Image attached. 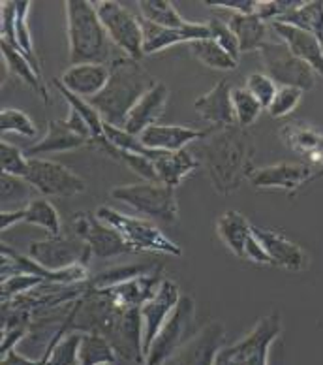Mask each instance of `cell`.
I'll list each match as a JSON object with an SVG mask.
<instances>
[{
  "instance_id": "1",
  "label": "cell",
  "mask_w": 323,
  "mask_h": 365,
  "mask_svg": "<svg viewBox=\"0 0 323 365\" xmlns=\"http://www.w3.org/2000/svg\"><path fill=\"white\" fill-rule=\"evenodd\" d=\"M211 136L201 143L208 178L216 192L231 194L254 173V140L240 126L216 128Z\"/></svg>"
},
{
  "instance_id": "2",
  "label": "cell",
  "mask_w": 323,
  "mask_h": 365,
  "mask_svg": "<svg viewBox=\"0 0 323 365\" xmlns=\"http://www.w3.org/2000/svg\"><path fill=\"white\" fill-rule=\"evenodd\" d=\"M157 83V79L139 66V63L132 58H119L113 63L105 89L89 102L98 110L104 123L122 128L137 100Z\"/></svg>"
},
{
  "instance_id": "3",
  "label": "cell",
  "mask_w": 323,
  "mask_h": 365,
  "mask_svg": "<svg viewBox=\"0 0 323 365\" xmlns=\"http://www.w3.org/2000/svg\"><path fill=\"white\" fill-rule=\"evenodd\" d=\"M66 26H68L70 64H105L111 57V40L100 21L96 6L90 0H68ZM107 66V64H105Z\"/></svg>"
},
{
  "instance_id": "4",
  "label": "cell",
  "mask_w": 323,
  "mask_h": 365,
  "mask_svg": "<svg viewBox=\"0 0 323 365\" xmlns=\"http://www.w3.org/2000/svg\"><path fill=\"white\" fill-rule=\"evenodd\" d=\"M96 217L111 228H115L136 252H158L167 256L183 255V249L169 240L157 225H152L151 220L120 213L110 205H102L96 211Z\"/></svg>"
},
{
  "instance_id": "5",
  "label": "cell",
  "mask_w": 323,
  "mask_h": 365,
  "mask_svg": "<svg viewBox=\"0 0 323 365\" xmlns=\"http://www.w3.org/2000/svg\"><path fill=\"white\" fill-rule=\"evenodd\" d=\"M196 303L194 297L183 294L177 307L158 331L151 349L145 354L143 365H166L171 358H177L184 344L196 335Z\"/></svg>"
},
{
  "instance_id": "6",
  "label": "cell",
  "mask_w": 323,
  "mask_h": 365,
  "mask_svg": "<svg viewBox=\"0 0 323 365\" xmlns=\"http://www.w3.org/2000/svg\"><path fill=\"white\" fill-rule=\"evenodd\" d=\"M110 196L115 202L134 207L137 213L149 219H157L167 225L179 220V204L175 188H169L160 182H136V185H120L111 188Z\"/></svg>"
},
{
  "instance_id": "7",
  "label": "cell",
  "mask_w": 323,
  "mask_h": 365,
  "mask_svg": "<svg viewBox=\"0 0 323 365\" xmlns=\"http://www.w3.org/2000/svg\"><path fill=\"white\" fill-rule=\"evenodd\" d=\"M282 331L278 313L260 319L248 335L231 346H224L214 365H269L271 346Z\"/></svg>"
},
{
  "instance_id": "8",
  "label": "cell",
  "mask_w": 323,
  "mask_h": 365,
  "mask_svg": "<svg viewBox=\"0 0 323 365\" xmlns=\"http://www.w3.org/2000/svg\"><path fill=\"white\" fill-rule=\"evenodd\" d=\"M94 6L111 43L119 47L126 58L139 63L145 57L143 51L145 32L139 17L134 16L130 10H126L125 6L115 0H102V2H94Z\"/></svg>"
},
{
  "instance_id": "9",
  "label": "cell",
  "mask_w": 323,
  "mask_h": 365,
  "mask_svg": "<svg viewBox=\"0 0 323 365\" xmlns=\"http://www.w3.org/2000/svg\"><path fill=\"white\" fill-rule=\"evenodd\" d=\"M26 255L32 260H36L40 266L51 272H64L75 266H87L92 256L90 247L83 240H79L73 234L70 237L66 235H49L47 240L32 241L28 245Z\"/></svg>"
},
{
  "instance_id": "10",
  "label": "cell",
  "mask_w": 323,
  "mask_h": 365,
  "mask_svg": "<svg viewBox=\"0 0 323 365\" xmlns=\"http://www.w3.org/2000/svg\"><path fill=\"white\" fill-rule=\"evenodd\" d=\"M26 181L46 198H70L87 190V182L60 162L47 158H31Z\"/></svg>"
},
{
  "instance_id": "11",
  "label": "cell",
  "mask_w": 323,
  "mask_h": 365,
  "mask_svg": "<svg viewBox=\"0 0 323 365\" xmlns=\"http://www.w3.org/2000/svg\"><path fill=\"white\" fill-rule=\"evenodd\" d=\"M267 76L280 87H295L305 91L314 89L316 72L307 63H302L282 42H269L260 49Z\"/></svg>"
},
{
  "instance_id": "12",
  "label": "cell",
  "mask_w": 323,
  "mask_h": 365,
  "mask_svg": "<svg viewBox=\"0 0 323 365\" xmlns=\"http://www.w3.org/2000/svg\"><path fill=\"white\" fill-rule=\"evenodd\" d=\"M73 232L79 240H83L90 247L92 255L98 258H113V256L136 252L115 228L105 225L104 220L96 217V213H90V211L75 213Z\"/></svg>"
},
{
  "instance_id": "13",
  "label": "cell",
  "mask_w": 323,
  "mask_h": 365,
  "mask_svg": "<svg viewBox=\"0 0 323 365\" xmlns=\"http://www.w3.org/2000/svg\"><path fill=\"white\" fill-rule=\"evenodd\" d=\"M31 2L28 0H16V2H2V21H0V31H2V40L16 47L17 51L25 55L32 63V66L42 73L40 68V58L34 49V40H32L31 29H28V11H31Z\"/></svg>"
},
{
  "instance_id": "14",
  "label": "cell",
  "mask_w": 323,
  "mask_h": 365,
  "mask_svg": "<svg viewBox=\"0 0 323 365\" xmlns=\"http://www.w3.org/2000/svg\"><path fill=\"white\" fill-rule=\"evenodd\" d=\"M181 296L183 294L179 290L177 282H173L171 279H164L154 296L139 307L141 322H143V354L149 352L152 341L157 339L162 326L171 317Z\"/></svg>"
},
{
  "instance_id": "15",
  "label": "cell",
  "mask_w": 323,
  "mask_h": 365,
  "mask_svg": "<svg viewBox=\"0 0 323 365\" xmlns=\"http://www.w3.org/2000/svg\"><path fill=\"white\" fill-rule=\"evenodd\" d=\"M226 346V328L218 320L196 331L177 354V365H214Z\"/></svg>"
},
{
  "instance_id": "16",
  "label": "cell",
  "mask_w": 323,
  "mask_h": 365,
  "mask_svg": "<svg viewBox=\"0 0 323 365\" xmlns=\"http://www.w3.org/2000/svg\"><path fill=\"white\" fill-rule=\"evenodd\" d=\"M252 232L263 247V251L271 258L272 266L284 267L287 272H302L308 267V256L297 243H293L286 235L252 226Z\"/></svg>"
},
{
  "instance_id": "17",
  "label": "cell",
  "mask_w": 323,
  "mask_h": 365,
  "mask_svg": "<svg viewBox=\"0 0 323 365\" xmlns=\"http://www.w3.org/2000/svg\"><path fill=\"white\" fill-rule=\"evenodd\" d=\"M314 168L308 164H272V166L254 170L250 175V182L255 188H284L293 194L297 188L308 185L312 178Z\"/></svg>"
},
{
  "instance_id": "18",
  "label": "cell",
  "mask_w": 323,
  "mask_h": 365,
  "mask_svg": "<svg viewBox=\"0 0 323 365\" xmlns=\"http://www.w3.org/2000/svg\"><path fill=\"white\" fill-rule=\"evenodd\" d=\"M214 128H208V130H198V128H192V126H181V125H154L149 126L143 134L139 136L141 143L152 151H162V153H175L183 151L184 147L192 141L205 140L207 136H211V132Z\"/></svg>"
},
{
  "instance_id": "19",
  "label": "cell",
  "mask_w": 323,
  "mask_h": 365,
  "mask_svg": "<svg viewBox=\"0 0 323 365\" xmlns=\"http://www.w3.org/2000/svg\"><path fill=\"white\" fill-rule=\"evenodd\" d=\"M167 100H169V89L162 81H158L132 108V111L126 117L122 130H126L132 136H141L149 126L158 125V119H160L164 110H166Z\"/></svg>"
},
{
  "instance_id": "20",
  "label": "cell",
  "mask_w": 323,
  "mask_h": 365,
  "mask_svg": "<svg viewBox=\"0 0 323 365\" xmlns=\"http://www.w3.org/2000/svg\"><path fill=\"white\" fill-rule=\"evenodd\" d=\"M194 110L201 119L214 125V128H228V126L237 125L228 79H220L208 93L201 94L194 102Z\"/></svg>"
},
{
  "instance_id": "21",
  "label": "cell",
  "mask_w": 323,
  "mask_h": 365,
  "mask_svg": "<svg viewBox=\"0 0 323 365\" xmlns=\"http://www.w3.org/2000/svg\"><path fill=\"white\" fill-rule=\"evenodd\" d=\"M272 31L277 32L280 42L290 49L302 63H307L314 72L323 78V46L318 38L305 32L297 26L286 23H271Z\"/></svg>"
},
{
  "instance_id": "22",
  "label": "cell",
  "mask_w": 323,
  "mask_h": 365,
  "mask_svg": "<svg viewBox=\"0 0 323 365\" xmlns=\"http://www.w3.org/2000/svg\"><path fill=\"white\" fill-rule=\"evenodd\" d=\"M111 68L105 64H73L60 76V83L79 98L92 100L105 89Z\"/></svg>"
},
{
  "instance_id": "23",
  "label": "cell",
  "mask_w": 323,
  "mask_h": 365,
  "mask_svg": "<svg viewBox=\"0 0 323 365\" xmlns=\"http://www.w3.org/2000/svg\"><path fill=\"white\" fill-rule=\"evenodd\" d=\"M280 138L290 151L308 158L312 168H318L323 162V134L316 126L305 120H293L282 126Z\"/></svg>"
},
{
  "instance_id": "24",
  "label": "cell",
  "mask_w": 323,
  "mask_h": 365,
  "mask_svg": "<svg viewBox=\"0 0 323 365\" xmlns=\"http://www.w3.org/2000/svg\"><path fill=\"white\" fill-rule=\"evenodd\" d=\"M92 141L87 138L79 136L66 125V119H55L47 123L46 136L34 145L26 149L28 158H40L42 155H51V153H66L75 151L81 147L90 145Z\"/></svg>"
},
{
  "instance_id": "25",
  "label": "cell",
  "mask_w": 323,
  "mask_h": 365,
  "mask_svg": "<svg viewBox=\"0 0 323 365\" xmlns=\"http://www.w3.org/2000/svg\"><path fill=\"white\" fill-rule=\"evenodd\" d=\"M143 23V32H145V46L143 51L145 55H154L167 47L179 46V43H192L196 40H205L211 38L207 23H196L190 31H171V29H162V26L152 25V23L141 19Z\"/></svg>"
},
{
  "instance_id": "26",
  "label": "cell",
  "mask_w": 323,
  "mask_h": 365,
  "mask_svg": "<svg viewBox=\"0 0 323 365\" xmlns=\"http://www.w3.org/2000/svg\"><path fill=\"white\" fill-rule=\"evenodd\" d=\"M154 168H157L160 185L177 188L188 175H192L198 170L199 160L186 149L175 153H160V157L154 160Z\"/></svg>"
},
{
  "instance_id": "27",
  "label": "cell",
  "mask_w": 323,
  "mask_h": 365,
  "mask_svg": "<svg viewBox=\"0 0 323 365\" xmlns=\"http://www.w3.org/2000/svg\"><path fill=\"white\" fill-rule=\"evenodd\" d=\"M228 26L233 31L237 42H239V51L240 53H252L260 51L261 47L269 42V29L267 23L258 17L255 14H231L228 19Z\"/></svg>"
},
{
  "instance_id": "28",
  "label": "cell",
  "mask_w": 323,
  "mask_h": 365,
  "mask_svg": "<svg viewBox=\"0 0 323 365\" xmlns=\"http://www.w3.org/2000/svg\"><path fill=\"white\" fill-rule=\"evenodd\" d=\"M216 234L228 251L245 260V249L252 237V225L239 211H226L216 222Z\"/></svg>"
},
{
  "instance_id": "29",
  "label": "cell",
  "mask_w": 323,
  "mask_h": 365,
  "mask_svg": "<svg viewBox=\"0 0 323 365\" xmlns=\"http://www.w3.org/2000/svg\"><path fill=\"white\" fill-rule=\"evenodd\" d=\"M0 49H2V57H4L8 72L21 79L23 83L28 85L31 89L36 91L42 96L43 102H49V91L46 87V81H43L42 73L32 66L31 61L17 51L16 47H11L10 43L4 42V40H0Z\"/></svg>"
},
{
  "instance_id": "30",
  "label": "cell",
  "mask_w": 323,
  "mask_h": 365,
  "mask_svg": "<svg viewBox=\"0 0 323 365\" xmlns=\"http://www.w3.org/2000/svg\"><path fill=\"white\" fill-rule=\"evenodd\" d=\"M137 6H139L141 19L162 26V29L190 31L196 26V23L186 21L169 0H141V2H137Z\"/></svg>"
},
{
  "instance_id": "31",
  "label": "cell",
  "mask_w": 323,
  "mask_h": 365,
  "mask_svg": "<svg viewBox=\"0 0 323 365\" xmlns=\"http://www.w3.org/2000/svg\"><path fill=\"white\" fill-rule=\"evenodd\" d=\"M53 85L57 87L58 93L63 94L64 100L70 104V108L78 111V113L83 117V120L87 123V126H89L90 134H92V141L100 147V149H102V147L107 143V140H105V130H104L105 123L104 119H102V115L98 113V110L90 104L89 100L79 98V96H75L73 93H70V91L66 89L58 79H53Z\"/></svg>"
},
{
  "instance_id": "32",
  "label": "cell",
  "mask_w": 323,
  "mask_h": 365,
  "mask_svg": "<svg viewBox=\"0 0 323 365\" xmlns=\"http://www.w3.org/2000/svg\"><path fill=\"white\" fill-rule=\"evenodd\" d=\"M275 23H286V25L297 26L301 31L310 32L322 42L323 34V2L322 0H312V2H301L299 8L287 11Z\"/></svg>"
},
{
  "instance_id": "33",
  "label": "cell",
  "mask_w": 323,
  "mask_h": 365,
  "mask_svg": "<svg viewBox=\"0 0 323 365\" xmlns=\"http://www.w3.org/2000/svg\"><path fill=\"white\" fill-rule=\"evenodd\" d=\"M117 350L110 339L98 334H81L79 343V365L115 364Z\"/></svg>"
},
{
  "instance_id": "34",
  "label": "cell",
  "mask_w": 323,
  "mask_h": 365,
  "mask_svg": "<svg viewBox=\"0 0 323 365\" xmlns=\"http://www.w3.org/2000/svg\"><path fill=\"white\" fill-rule=\"evenodd\" d=\"M190 51L199 63L211 70H222V72H230L237 68V61L230 57L228 53L214 42L213 38H205V40H196V42L188 43Z\"/></svg>"
},
{
  "instance_id": "35",
  "label": "cell",
  "mask_w": 323,
  "mask_h": 365,
  "mask_svg": "<svg viewBox=\"0 0 323 365\" xmlns=\"http://www.w3.org/2000/svg\"><path fill=\"white\" fill-rule=\"evenodd\" d=\"M26 225L43 228L49 235L63 234V220L58 217V211L47 198H32L26 204Z\"/></svg>"
},
{
  "instance_id": "36",
  "label": "cell",
  "mask_w": 323,
  "mask_h": 365,
  "mask_svg": "<svg viewBox=\"0 0 323 365\" xmlns=\"http://www.w3.org/2000/svg\"><path fill=\"white\" fill-rule=\"evenodd\" d=\"M231 102H233V111H235V123L240 128H248L258 120L261 115L263 108L258 100L252 96L245 87L239 89H231Z\"/></svg>"
},
{
  "instance_id": "37",
  "label": "cell",
  "mask_w": 323,
  "mask_h": 365,
  "mask_svg": "<svg viewBox=\"0 0 323 365\" xmlns=\"http://www.w3.org/2000/svg\"><path fill=\"white\" fill-rule=\"evenodd\" d=\"M151 267L147 266H125V267H115V269H110V272L100 273L96 277H90L89 281L85 282L89 290H104V288H111L120 282L130 281V279H136L139 275H145L149 273Z\"/></svg>"
},
{
  "instance_id": "38",
  "label": "cell",
  "mask_w": 323,
  "mask_h": 365,
  "mask_svg": "<svg viewBox=\"0 0 323 365\" xmlns=\"http://www.w3.org/2000/svg\"><path fill=\"white\" fill-rule=\"evenodd\" d=\"M0 130L2 134H19L23 138H34L38 134V126L25 111L4 108L0 111Z\"/></svg>"
},
{
  "instance_id": "39",
  "label": "cell",
  "mask_w": 323,
  "mask_h": 365,
  "mask_svg": "<svg viewBox=\"0 0 323 365\" xmlns=\"http://www.w3.org/2000/svg\"><path fill=\"white\" fill-rule=\"evenodd\" d=\"M28 155L26 151H21L19 147L11 145L8 141L0 143V168L2 173L14 175V178H26L28 173Z\"/></svg>"
},
{
  "instance_id": "40",
  "label": "cell",
  "mask_w": 323,
  "mask_h": 365,
  "mask_svg": "<svg viewBox=\"0 0 323 365\" xmlns=\"http://www.w3.org/2000/svg\"><path fill=\"white\" fill-rule=\"evenodd\" d=\"M79 343H81V331L64 334L55 343L47 365H79Z\"/></svg>"
},
{
  "instance_id": "41",
  "label": "cell",
  "mask_w": 323,
  "mask_h": 365,
  "mask_svg": "<svg viewBox=\"0 0 323 365\" xmlns=\"http://www.w3.org/2000/svg\"><path fill=\"white\" fill-rule=\"evenodd\" d=\"M248 93L254 96L258 102L261 104L263 110H267L269 106H271L272 98H275V94H277L278 87L277 83L272 81L267 73H261V72H254L250 73L248 78H246V87H245Z\"/></svg>"
},
{
  "instance_id": "42",
  "label": "cell",
  "mask_w": 323,
  "mask_h": 365,
  "mask_svg": "<svg viewBox=\"0 0 323 365\" xmlns=\"http://www.w3.org/2000/svg\"><path fill=\"white\" fill-rule=\"evenodd\" d=\"M46 282L40 279V277L32 275H14L10 279H4L2 281V302H11L16 297L26 296V294L34 292L36 288H40Z\"/></svg>"
},
{
  "instance_id": "43",
  "label": "cell",
  "mask_w": 323,
  "mask_h": 365,
  "mask_svg": "<svg viewBox=\"0 0 323 365\" xmlns=\"http://www.w3.org/2000/svg\"><path fill=\"white\" fill-rule=\"evenodd\" d=\"M301 98V89H295V87H278L277 94H275V98H272L271 106L267 108V111L275 119H282V117H286V115H290L297 108Z\"/></svg>"
},
{
  "instance_id": "44",
  "label": "cell",
  "mask_w": 323,
  "mask_h": 365,
  "mask_svg": "<svg viewBox=\"0 0 323 365\" xmlns=\"http://www.w3.org/2000/svg\"><path fill=\"white\" fill-rule=\"evenodd\" d=\"M0 196H2V202L4 204H17V202H23V198H28V194L34 188L31 187V182L23 178H14V175H8V173H2L0 178Z\"/></svg>"
},
{
  "instance_id": "45",
  "label": "cell",
  "mask_w": 323,
  "mask_h": 365,
  "mask_svg": "<svg viewBox=\"0 0 323 365\" xmlns=\"http://www.w3.org/2000/svg\"><path fill=\"white\" fill-rule=\"evenodd\" d=\"M207 26L208 32H211V38H213L214 42L218 43L230 57H233L235 61H237L240 55L239 42H237V38H235L233 31L228 26V23L220 21V19H211V21L207 23Z\"/></svg>"
},
{
  "instance_id": "46",
  "label": "cell",
  "mask_w": 323,
  "mask_h": 365,
  "mask_svg": "<svg viewBox=\"0 0 323 365\" xmlns=\"http://www.w3.org/2000/svg\"><path fill=\"white\" fill-rule=\"evenodd\" d=\"M208 6L213 8H218V10H231L233 14H243V16H248V14H255V4L258 0H233V2H207Z\"/></svg>"
},
{
  "instance_id": "47",
  "label": "cell",
  "mask_w": 323,
  "mask_h": 365,
  "mask_svg": "<svg viewBox=\"0 0 323 365\" xmlns=\"http://www.w3.org/2000/svg\"><path fill=\"white\" fill-rule=\"evenodd\" d=\"M26 335V326H14V328L2 329V344H0V350H2V356L6 352L16 349V344L19 341H23V337Z\"/></svg>"
},
{
  "instance_id": "48",
  "label": "cell",
  "mask_w": 323,
  "mask_h": 365,
  "mask_svg": "<svg viewBox=\"0 0 323 365\" xmlns=\"http://www.w3.org/2000/svg\"><path fill=\"white\" fill-rule=\"evenodd\" d=\"M25 215H26V205L25 207L14 209V211H4L2 209V213H0V230L6 232L11 226L19 225V222H25Z\"/></svg>"
},
{
  "instance_id": "49",
  "label": "cell",
  "mask_w": 323,
  "mask_h": 365,
  "mask_svg": "<svg viewBox=\"0 0 323 365\" xmlns=\"http://www.w3.org/2000/svg\"><path fill=\"white\" fill-rule=\"evenodd\" d=\"M66 125H68L75 134H79V136H83L87 138V140L92 141V134H90L87 123H85L83 117H81L75 110H72V108H70V115H68V119H66Z\"/></svg>"
},
{
  "instance_id": "50",
  "label": "cell",
  "mask_w": 323,
  "mask_h": 365,
  "mask_svg": "<svg viewBox=\"0 0 323 365\" xmlns=\"http://www.w3.org/2000/svg\"><path fill=\"white\" fill-rule=\"evenodd\" d=\"M0 365H40V358H38V360H28V358H25V356L19 354V352H16V349H14L2 356Z\"/></svg>"
},
{
  "instance_id": "51",
  "label": "cell",
  "mask_w": 323,
  "mask_h": 365,
  "mask_svg": "<svg viewBox=\"0 0 323 365\" xmlns=\"http://www.w3.org/2000/svg\"><path fill=\"white\" fill-rule=\"evenodd\" d=\"M322 178H323V162L319 164L318 168H314V173H312V178H310V181H308V185L314 181H318V179H322Z\"/></svg>"
},
{
  "instance_id": "52",
  "label": "cell",
  "mask_w": 323,
  "mask_h": 365,
  "mask_svg": "<svg viewBox=\"0 0 323 365\" xmlns=\"http://www.w3.org/2000/svg\"><path fill=\"white\" fill-rule=\"evenodd\" d=\"M98 365H115V364H98Z\"/></svg>"
},
{
  "instance_id": "53",
  "label": "cell",
  "mask_w": 323,
  "mask_h": 365,
  "mask_svg": "<svg viewBox=\"0 0 323 365\" xmlns=\"http://www.w3.org/2000/svg\"><path fill=\"white\" fill-rule=\"evenodd\" d=\"M322 46H323V34H322Z\"/></svg>"
}]
</instances>
